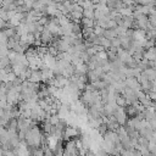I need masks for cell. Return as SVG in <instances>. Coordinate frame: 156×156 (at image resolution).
Masks as SVG:
<instances>
[{
	"label": "cell",
	"instance_id": "obj_1",
	"mask_svg": "<svg viewBox=\"0 0 156 156\" xmlns=\"http://www.w3.org/2000/svg\"><path fill=\"white\" fill-rule=\"evenodd\" d=\"M79 133H80V130H79L77 127L67 126V127L65 128V130H63V139L67 140V141H69L72 138L76 139V138L79 135Z\"/></svg>",
	"mask_w": 156,
	"mask_h": 156
},
{
	"label": "cell",
	"instance_id": "obj_2",
	"mask_svg": "<svg viewBox=\"0 0 156 156\" xmlns=\"http://www.w3.org/2000/svg\"><path fill=\"white\" fill-rule=\"evenodd\" d=\"M6 27H7V24H6V21H4L2 18H0V29H2V30H4Z\"/></svg>",
	"mask_w": 156,
	"mask_h": 156
}]
</instances>
